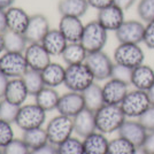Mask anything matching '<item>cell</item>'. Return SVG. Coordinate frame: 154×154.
<instances>
[{
  "instance_id": "6da1fadb",
  "label": "cell",
  "mask_w": 154,
  "mask_h": 154,
  "mask_svg": "<svg viewBox=\"0 0 154 154\" xmlns=\"http://www.w3.org/2000/svg\"><path fill=\"white\" fill-rule=\"evenodd\" d=\"M94 115L97 131L105 135L119 131L127 119L120 105L109 103H105L101 108H99L94 113Z\"/></svg>"
},
{
  "instance_id": "7a4b0ae2",
  "label": "cell",
  "mask_w": 154,
  "mask_h": 154,
  "mask_svg": "<svg viewBox=\"0 0 154 154\" xmlns=\"http://www.w3.org/2000/svg\"><path fill=\"white\" fill-rule=\"evenodd\" d=\"M96 78L91 72L86 63L71 64L66 68L64 86L69 91L82 93L91 84L94 83Z\"/></svg>"
},
{
  "instance_id": "3957f363",
  "label": "cell",
  "mask_w": 154,
  "mask_h": 154,
  "mask_svg": "<svg viewBox=\"0 0 154 154\" xmlns=\"http://www.w3.org/2000/svg\"><path fill=\"white\" fill-rule=\"evenodd\" d=\"M108 40V31L97 20L86 23L84 26L81 44L88 53L103 51Z\"/></svg>"
},
{
  "instance_id": "277c9868",
  "label": "cell",
  "mask_w": 154,
  "mask_h": 154,
  "mask_svg": "<svg viewBox=\"0 0 154 154\" xmlns=\"http://www.w3.org/2000/svg\"><path fill=\"white\" fill-rule=\"evenodd\" d=\"M120 106L125 117L139 119L152 105L146 91L135 89L132 91H129L122 100V103H120Z\"/></svg>"
},
{
  "instance_id": "5b68a950",
  "label": "cell",
  "mask_w": 154,
  "mask_h": 154,
  "mask_svg": "<svg viewBox=\"0 0 154 154\" xmlns=\"http://www.w3.org/2000/svg\"><path fill=\"white\" fill-rule=\"evenodd\" d=\"M46 121V112L37 103L22 105L20 107L19 114L16 117V125L21 130H31L42 128Z\"/></svg>"
},
{
  "instance_id": "8992f818",
  "label": "cell",
  "mask_w": 154,
  "mask_h": 154,
  "mask_svg": "<svg viewBox=\"0 0 154 154\" xmlns=\"http://www.w3.org/2000/svg\"><path fill=\"white\" fill-rule=\"evenodd\" d=\"M46 134L48 137V141L58 146L66 139L70 138L74 132V121L72 117L59 114L53 117L46 127Z\"/></svg>"
},
{
  "instance_id": "52a82bcc",
  "label": "cell",
  "mask_w": 154,
  "mask_h": 154,
  "mask_svg": "<svg viewBox=\"0 0 154 154\" xmlns=\"http://www.w3.org/2000/svg\"><path fill=\"white\" fill-rule=\"evenodd\" d=\"M29 70L23 53L4 52L0 55V71L11 78H22Z\"/></svg>"
},
{
  "instance_id": "ba28073f",
  "label": "cell",
  "mask_w": 154,
  "mask_h": 154,
  "mask_svg": "<svg viewBox=\"0 0 154 154\" xmlns=\"http://www.w3.org/2000/svg\"><path fill=\"white\" fill-rule=\"evenodd\" d=\"M114 63L134 69L144 63L145 53L139 44H120L114 51Z\"/></svg>"
},
{
  "instance_id": "9c48e42d",
  "label": "cell",
  "mask_w": 154,
  "mask_h": 154,
  "mask_svg": "<svg viewBox=\"0 0 154 154\" xmlns=\"http://www.w3.org/2000/svg\"><path fill=\"white\" fill-rule=\"evenodd\" d=\"M85 63L93 74L96 81H106L112 77L114 62L105 52L99 51L89 53Z\"/></svg>"
},
{
  "instance_id": "30bf717a",
  "label": "cell",
  "mask_w": 154,
  "mask_h": 154,
  "mask_svg": "<svg viewBox=\"0 0 154 154\" xmlns=\"http://www.w3.org/2000/svg\"><path fill=\"white\" fill-rule=\"evenodd\" d=\"M145 26L138 20H125L115 31L120 44H140L144 39Z\"/></svg>"
},
{
  "instance_id": "8fae6325",
  "label": "cell",
  "mask_w": 154,
  "mask_h": 154,
  "mask_svg": "<svg viewBox=\"0 0 154 154\" xmlns=\"http://www.w3.org/2000/svg\"><path fill=\"white\" fill-rule=\"evenodd\" d=\"M23 54H24L29 69H32V70H44L52 62V55L46 51V48L42 45V43L29 44Z\"/></svg>"
},
{
  "instance_id": "7c38bea8",
  "label": "cell",
  "mask_w": 154,
  "mask_h": 154,
  "mask_svg": "<svg viewBox=\"0 0 154 154\" xmlns=\"http://www.w3.org/2000/svg\"><path fill=\"white\" fill-rule=\"evenodd\" d=\"M50 23L45 15L43 14H35L30 16L29 24L24 32L26 40L29 44L33 43H42L46 33L50 31Z\"/></svg>"
},
{
  "instance_id": "4fadbf2b",
  "label": "cell",
  "mask_w": 154,
  "mask_h": 154,
  "mask_svg": "<svg viewBox=\"0 0 154 154\" xmlns=\"http://www.w3.org/2000/svg\"><path fill=\"white\" fill-rule=\"evenodd\" d=\"M85 108V103L82 93L69 91L60 97L57 110L61 115L74 117Z\"/></svg>"
},
{
  "instance_id": "5bb4252c",
  "label": "cell",
  "mask_w": 154,
  "mask_h": 154,
  "mask_svg": "<svg viewBox=\"0 0 154 154\" xmlns=\"http://www.w3.org/2000/svg\"><path fill=\"white\" fill-rule=\"evenodd\" d=\"M97 21L107 30V31H116L125 21L124 11L116 5H110L103 9L98 11Z\"/></svg>"
},
{
  "instance_id": "9a60e30c",
  "label": "cell",
  "mask_w": 154,
  "mask_h": 154,
  "mask_svg": "<svg viewBox=\"0 0 154 154\" xmlns=\"http://www.w3.org/2000/svg\"><path fill=\"white\" fill-rule=\"evenodd\" d=\"M117 132L119 136L128 139L136 147H141L144 145L148 134V131L139 121L134 120H125V122L123 123Z\"/></svg>"
},
{
  "instance_id": "2e32d148",
  "label": "cell",
  "mask_w": 154,
  "mask_h": 154,
  "mask_svg": "<svg viewBox=\"0 0 154 154\" xmlns=\"http://www.w3.org/2000/svg\"><path fill=\"white\" fill-rule=\"evenodd\" d=\"M129 84L115 78H109L103 86V96L105 103L120 105L129 92Z\"/></svg>"
},
{
  "instance_id": "e0dca14e",
  "label": "cell",
  "mask_w": 154,
  "mask_h": 154,
  "mask_svg": "<svg viewBox=\"0 0 154 154\" xmlns=\"http://www.w3.org/2000/svg\"><path fill=\"white\" fill-rule=\"evenodd\" d=\"M84 24L81 17L75 16H61L59 21V30L62 32L68 43H78L81 42L83 35Z\"/></svg>"
},
{
  "instance_id": "ac0fdd59",
  "label": "cell",
  "mask_w": 154,
  "mask_h": 154,
  "mask_svg": "<svg viewBox=\"0 0 154 154\" xmlns=\"http://www.w3.org/2000/svg\"><path fill=\"white\" fill-rule=\"evenodd\" d=\"M72 121H74V132H76L82 138H85L97 131L96 115L94 112L90 109L84 108L82 112H79L76 116L72 117Z\"/></svg>"
},
{
  "instance_id": "d6986e66",
  "label": "cell",
  "mask_w": 154,
  "mask_h": 154,
  "mask_svg": "<svg viewBox=\"0 0 154 154\" xmlns=\"http://www.w3.org/2000/svg\"><path fill=\"white\" fill-rule=\"evenodd\" d=\"M130 84L137 90L147 92L154 84V69L144 63L134 68Z\"/></svg>"
},
{
  "instance_id": "ffe728a7",
  "label": "cell",
  "mask_w": 154,
  "mask_h": 154,
  "mask_svg": "<svg viewBox=\"0 0 154 154\" xmlns=\"http://www.w3.org/2000/svg\"><path fill=\"white\" fill-rule=\"evenodd\" d=\"M6 19L8 30L24 35L30 21V15L21 7L12 6L6 9Z\"/></svg>"
},
{
  "instance_id": "44dd1931",
  "label": "cell",
  "mask_w": 154,
  "mask_h": 154,
  "mask_svg": "<svg viewBox=\"0 0 154 154\" xmlns=\"http://www.w3.org/2000/svg\"><path fill=\"white\" fill-rule=\"evenodd\" d=\"M29 94L28 89H26V84L23 82L22 78H11L8 85L5 91V96L4 99H6L7 101L17 105V106H22L23 103L26 100V98Z\"/></svg>"
},
{
  "instance_id": "7402d4cb",
  "label": "cell",
  "mask_w": 154,
  "mask_h": 154,
  "mask_svg": "<svg viewBox=\"0 0 154 154\" xmlns=\"http://www.w3.org/2000/svg\"><path fill=\"white\" fill-rule=\"evenodd\" d=\"M42 45L45 47L46 51L52 57H55L62 54L66 46L68 45V40L59 29H50V31L46 33V36L43 39Z\"/></svg>"
},
{
  "instance_id": "603a6c76",
  "label": "cell",
  "mask_w": 154,
  "mask_h": 154,
  "mask_svg": "<svg viewBox=\"0 0 154 154\" xmlns=\"http://www.w3.org/2000/svg\"><path fill=\"white\" fill-rule=\"evenodd\" d=\"M83 139L85 154H108L109 140L105 134L94 131Z\"/></svg>"
},
{
  "instance_id": "cb8c5ba5",
  "label": "cell",
  "mask_w": 154,
  "mask_h": 154,
  "mask_svg": "<svg viewBox=\"0 0 154 154\" xmlns=\"http://www.w3.org/2000/svg\"><path fill=\"white\" fill-rule=\"evenodd\" d=\"M88 0H60L58 4V12L61 16L82 17L89 9Z\"/></svg>"
},
{
  "instance_id": "d4e9b609",
  "label": "cell",
  "mask_w": 154,
  "mask_h": 154,
  "mask_svg": "<svg viewBox=\"0 0 154 154\" xmlns=\"http://www.w3.org/2000/svg\"><path fill=\"white\" fill-rule=\"evenodd\" d=\"M60 94L55 88L44 86L38 93L35 96V103L44 109L45 112H51L58 108V103L60 100Z\"/></svg>"
},
{
  "instance_id": "484cf974",
  "label": "cell",
  "mask_w": 154,
  "mask_h": 154,
  "mask_svg": "<svg viewBox=\"0 0 154 154\" xmlns=\"http://www.w3.org/2000/svg\"><path fill=\"white\" fill-rule=\"evenodd\" d=\"M40 72H42L45 86L57 88V86H60L61 84L64 83L66 68L60 63L51 62L44 70H42Z\"/></svg>"
},
{
  "instance_id": "4316f807",
  "label": "cell",
  "mask_w": 154,
  "mask_h": 154,
  "mask_svg": "<svg viewBox=\"0 0 154 154\" xmlns=\"http://www.w3.org/2000/svg\"><path fill=\"white\" fill-rule=\"evenodd\" d=\"M82 96H83L84 103H85V108L90 109L94 113L105 105L103 96V86H100L96 82L91 84L86 90H84L82 92Z\"/></svg>"
},
{
  "instance_id": "83f0119b",
  "label": "cell",
  "mask_w": 154,
  "mask_h": 154,
  "mask_svg": "<svg viewBox=\"0 0 154 154\" xmlns=\"http://www.w3.org/2000/svg\"><path fill=\"white\" fill-rule=\"evenodd\" d=\"M88 54L89 53L86 52V50L79 42L78 43H68V45L66 46L64 51L61 54V58L67 66H71V64L84 63L88 58Z\"/></svg>"
},
{
  "instance_id": "f1b7e54d",
  "label": "cell",
  "mask_w": 154,
  "mask_h": 154,
  "mask_svg": "<svg viewBox=\"0 0 154 154\" xmlns=\"http://www.w3.org/2000/svg\"><path fill=\"white\" fill-rule=\"evenodd\" d=\"M2 35H4V42H5V52L24 53L29 43L23 33L7 30Z\"/></svg>"
},
{
  "instance_id": "f546056e",
  "label": "cell",
  "mask_w": 154,
  "mask_h": 154,
  "mask_svg": "<svg viewBox=\"0 0 154 154\" xmlns=\"http://www.w3.org/2000/svg\"><path fill=\"white\" fill-rule=\"evenodd\" d=\"M22 139L30 149L42 147V146L46 145L47 143H50L46 130H44L43 128H36L23 131Z\"/></svg>"
},
{
  "instance_id": "4dcf8cb0",
  "label": "cell",
  "mask_w": 154,
  "mask_h": 154,
  "mask_svg": "<svg viewBox=\"0 0 154 154\" xmlns=\"http://www.w3.org/2000/svg\"><path fill=\"white\" fill-rule=\"evenodd\" d=\"M22 79H23V82L26 84L28 92H29L30 96L35 97L39 91L45 86V83H44V79H43V76H42L40 71L29 69L23 75Z\"/></svg>"
},
{
  "instance_id": "1f68e13d",
  "label": "cell",
  "mask_w": 154,
  "mask_h": 154,
  "mask_svg": "<svg viewBox=\"0 0 154 154\" xmlns=\"http://www.w3.org/2000/svg\"><path fill=\"white\" fill-rule=\"evenodd\" d=\"M136 148L132 143L119 136L117 138L109 140L108 154H134Z\"/></svg>"
},
{
  "instance_id": "d6a6232c",
  "label": "cell",
  "mask_w": 154,
  "mask_h": 154,
  "mask_svg": "<svg viewBox=\"0 0 154 154\" xmlns=\"http://www.w3.org/2000/svg\"><path fill=\"white\" fill-rule=\"evenodd\" d=\"M57 148H58V154H85L83 141L75 137L66 139L63 143L58 145Z\"/></svg>"
},
{
  "instance_id": "836d02e7",
  "label": "cell",
  "mask_w": 154,
  "mask_h": 154,
  "mask_svg": "<svg viewBox=\"0 0 154 154\" xmlns=\"http://www.w3.org/2000/svg\"><path fill=\"white\" fill-rule=\"evenodd\" d=\"M21 106L14 105V103L7 101L6 99H1L0 103V120H4L6 122L15 123L16 117L19 114V110Z\"/></svg>"
},
{
  "instance_id": "e575fe53",
  "label": "cell",
  "mask_w": 154,
  "mask_h": 154,
  "mask_svg": "<svg viewBox=\"0 0 154 154\" xmlns=\"http://www.w3.org/2000/svg\"><path fill=\"white\" fill-rule=\"evenodd\" d=\"M137 13L144 22H151L154 20V0H140L137 5Z\"/></svg>"
},
{
  "instance_id": "d590c367",
  "label": "cell",
  "mask_w": 154,
  "mask_h": 154,
  "mask_svg": "<svg viewBox=\"0 0 154 154\" xmlns=\"http://www.w3.org/2000/svg\"><path fill=\"white\" fill-rule=\"evenodd\" d=\"M31 149L28 147L23 139H15L4 147V154H30Z\"/></svg>"
},
{
  "instance_id": "8d00e7d4",
  "label": "cell",
  "mask_w": 154,
  "mask_h": 154,
  "mask_svg": "<svg viewBox=\"0 0 154 154\" xmlns=\"http://www.w3.org/2000/svg\"><path fill=\"white\" fill-rule=\"evenodd\" d=\"M14 139V131L12 123L0 120V147H5Z\"/></svg>"
},
{
  "instance_id": "74e56055",
  "label": "cell",
  "mask_w": 154,
  "mask_h": 154,
  "mask_svg": "<svg viewBox=\"0 0 154 154\" xmlns=\"http://www.w3.org/2000/svg\"><path fill=\"white\" fill-rule=\"evenodd\" d=\"M131 74H132V69L131 68L124 67V66H121V64L114 63L113 70H112V77L110 78H115V79H119V81H122L124 83L130 84Z\"/></svg>"
},
{
  "instance_id": "f35d334b",
  "label": "cell",
  "mask_w": 154,
  "mask_h": 154,
  "mask_svg": "<svg viewBox=\"0 0 154 154\" xmlns=\"http://www.w3.org/2000/svg\"><path fill=\"white\" fill-rule=\"evenodd\" d=\"M138 121L145 127L147 131H154V105H152L138 119Z\"/></svg>"
},
{
  "instance_id": "ab89813d",
  "label": "cell",
  "mask_w": 154,
  "mask_h": 154,
  "mask_svg": "<svg viewBox=\"0 0 154 154\" xmlns=\"http://www.w3.org/2000/svg\"><path fill=\"white\" fill-rule=\"evenodd\" d=\"M143 43L149 50H154V20L146 23Z\"/></svg>"
},
{
  "instance_id": "60d3db41",
  "label": "cell",
  "mask_w": 154,
  "mask_h": 154,
  "mask_svg": "<svg viewBox=\"0 0 154 154\" xmlns=\"http://www.w3.org/2000/svg\"><path fill=\"white\" fill-rule=\"evenodd\" d=\"M30 154H58V148L55 145H53L51 143H47L46 145L42 146V147L31 149Z\"/></svg>"
},
{
  "instance_id": "b9f144b4",
  "label": "cell",
  "mask_w": 154,
  "mask_h": 154,
  "mask_svg": "<svg viewBox=\"0 0 154 154\" xmlns=\"http://www.w3.org/2000/svg\"><path fill=\"white\" fill-rule=\"evenodd\" d=\"M89 6L92 8H96L97 11L103 9L106 7L110 6L114 4V0H88Z\"/></svg>"
},
{
  "instance_id": "7bdbcfd3",
  "label": "cell",
  "mask_w": 154,
  "mask_h": 154,
  "mask_svg": "<svg viewBox=\"0 0 154 154\" xmlns=\"http://www.w3.org/2000/svg\"><path fill=\"white\" fill-rule=\"evenodd\" d=\"M141 147L145 148L148 154L154 153V131H148L145 143H144V145Z\"/></svg>"
},
{
  "instance_id": "ee69618b",
  "label": "cell",
  "mask_w": 154,
  "mask_h": 154,
  "mask_svg": "<svg viewBox=\"0 0 154 154\" xmlns=\"http://www.w3.org/2000/svg\"><path fill=\"white\" fill-rule=\"evenodd\" d=\"M8 82H9V78L0 71V98H4L5 96V91L8 85Z\"/></svg>"
},
{
  "instance_id": "f6af8a7d",
  "label": "cell",
  "mask_w": 154,
  "mask_h": 154,
  "mask_svg": "<svg viewBox=\"0 0 154 154\" xmlns=\"http://www.w3.org/2000/svg\"><path fill=\"white\" fill-rule=\"evenodd\" d=\"M136 0H114V5L120 7L123 11H127L135 4Z\"/></svg>"
},
{
  "instance_id": "bcb514c9",
  "label": "cell",
  "mask_w": 154,
  "mask_h": 154,
  "mask_svg": "<svg viewBox=\"0 0 154 154\" xmlns=\"http://www.w3.org/2000/svg\"><path fill=\"white\" fill-rule=\"evenodd\" d=\"M7 29V19H6V11L0 9V33H5Z\"/></svg>"
},
{
  "instance_id": "7dc6e473",
  "label": "cell",
  "mask_w": 154,
  "mask_h": 154,
  "mask_svg": "<svg viewBox=\"0 0 154 154\" xmlns=\"http://www.w3.org/2000/svg\"><path fill=\"white\" fill-rule=\"evenodd\" d=\"M14 2L15 0H0V9L6 11L9 7L14 6Z\"/></svg>"
},
{
  "instance_id": "c3c4849f",
  "label": "cell",
  "mask_w": 154,
  "mask_h": 154,
  "mask_svg": "<svg viewBox=\"0 0 154 154\" xmlns=\"http://www.w3.org/2000/svg\"><path fill=\"white\" fill-rule=\"evenodd\" d=\"M147 96H148L149 101H151V105H154V84H153V86L147 91Z\"/></svg>"
},
{
  "instance_id": "681fc988",
  "label": "cell",
  "mask_w": 154,
  "mask_h": 154,
  "mask_svg": "<svg viewBox=\"0 0 154 154\" xmlns=\"http://www.w3.org/2000/svg\"><path fill=\"white\" fill-rule=\"evenodd\" d=\"M5 52V42H4V35L0 33V55Z\"/></svg>"
},
{
  "instance_id": "f907efd6",
  "label": "cell",
  "mask_w": 154,
  "mask_h": 154,
  "mask_svg": "<svg viewBox=\"0 0 154 154\" xmlns=\"http://www.w3.org/2000/svg\"><path fill=\"white\" fill-rule=\"evenodd\" d=\"M134 154H148V153L146 152V149L144 147H137Z\"/></svg>"
},
{
  "instance_id": "816d5d0a",
  "label": "cell",
  "mask_w": 154,
  "mask_h": 154,
  "mask_svg": "<svg viewBox=\"0 0 154 154\" xmlns=\"http://www.w3.org/2000/svg\"><path fill=\"white\" fill-rule=\"evenodd\" d=\"M0 154H4V148L0 147Z\"/></svg>"
},
{
  "instance_id": "f5cc1de1",
  "label": "cell",
  "mask_w": 154,
  "mask_h": 154,
  "mask_svg": "<svg viewBox=\"0 0 154 154\" xmlns=\"http://www.w3.org/2000/svg\"><path fill=\"white\" fill-rule=\"evenodd\" d=\"M1 99H2V98H0V103H1Z\"/></svg>"
},
{
  "instance_id": "db71d44e",
  "label": "cell",
  "mask_w": 154,
  "mask_h": 154,
  "mask_svg": "<svg viewBox=\"0 0 154 154\" xmlns=\"http://www.w3.org/2000/svg\"><path fill=\"white\" fill-rule=\"evenodd\" d=\"M153 154H154V153H153Z\"/></svg>"
}]
</instances>
